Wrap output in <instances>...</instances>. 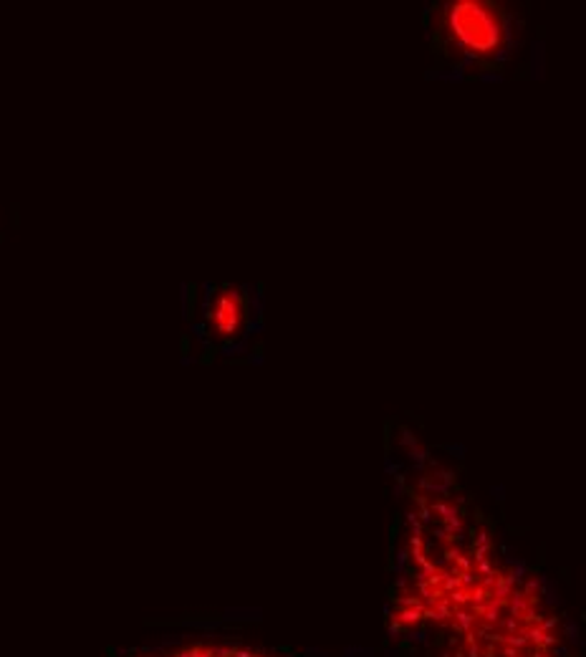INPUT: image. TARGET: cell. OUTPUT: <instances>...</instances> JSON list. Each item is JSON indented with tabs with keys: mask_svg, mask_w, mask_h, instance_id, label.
Instances as JSON below:
<instances>
[{
	"mask_svg": "<svg viewBox=\"0 0 586 657\" xmlns=\"http://www.w3.org/2000/svg\"><path fill=\"white\" fill-rule=\"evenodd\" d=\"M387 637L397 657H564L546 592L437 500L412 513Z\"/></svg>",
	"mask_w": 586,
	"mask_h": 657,
	"instance_id": "obj_1",
	"label": "cell"
},
{
	"mask_svg": "<svg viewBox=\"0 0 586 657\" xmlns=\"http://www.w3.org/2000/svg\"><path fill=\"white\" fill-rule=\"evenodd\" d=\"M437 33L452 53L467 61H493L508 43V15L490 0H452L440 10Z\"/></svg>",
	"mask_w": 586,
	"mask_h": 657,
	"instance_id": "obj_2",
	"label": "cell"
},
{
	"mask_svg": "<svg viewBox=\"0 0 586 657\" xmlns=\"http://www.w3.org/2000/svg\"><path fill=\"white\" fill-rule=\"evenodd\" d=\"M144 657H283L278 652H270L263 647L253 645H240V642H217V640H200V642H187L177 647H167L160 652H152Z\"/></svg>",
	"mask_w": 586,
	"mask_h": 657,
	"instance_id": "obj_3",
	"label": "cell"
},
{
	"mask_svg": "<svg viewBox=\"0 0 586 657\" xmlns=\"http://www.w3.org/2000/svg\"><path fill=\"white\" fill-rule=\"evenodd\" d=\"M207 319H210L215 336H220V339L235 336L248 319L243 293H238L235 288H220V293H215V298L210 303Z\"/></svg>",
	"mask_w": 586,
	"mask_h": 657,
	"instance_id": "obj_4",
	"label": "cell"
}]
</instances>
